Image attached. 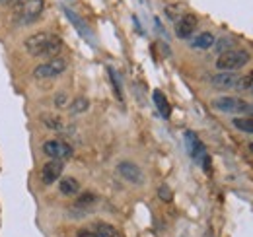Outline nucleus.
<instances>
[{
	"label": "nucleus",
	"instance_id": "obj_23",
	"mask_svg": "<svg viewBox=\"0 0 253 237\" xmlns=\"http://www.w3.org/2000/svg\"><path fill=\"white\" fill-rule=\"evenodd\" d=\"M76 237H95V233H94V231H90V229H80Z\"/></svg>",
	"mask_w": 253,
	"mask_h": 237
},
{
	"label": "nucleus",
	"instance_id": "obj_26",
	"mask_svg": "<svg viewBox=\"0 0 253 237\" xmlns=\"http://www.w3.org/2000/svg\"><path fill=\"white\" fill-rule=\"evenodd\" d=\"M10 2V0H0V4H8Z\"/></svg>",
	"mask_w": 253,
	"mask_h": 237
},
{
	"label": "nucleus",
	"instance_id": "obj_5",
	"mask_svg": "<svg viewBox=\"0 0 253 237\" xmlns=\"http://www.w3.org/2000/svg\"><path fill=\"white\" fill-rule=\"evenodd\" d=\"M117 173L125 179V181H129V183H133V185H141L142 181H144V175H142V169L137 165V163H133V162H121V163H117Z\"/></svg>",
	"mask_w": 253,
	"mask_h": 237
},
{
	"label": "nucleus",
	"instance_id": "obj_16",
	"mask_svg": "<svg viewBox=\"0 0 253 237\" xmlns=\"http://www.w3.org/2000/svg\"><path fill=\"white\" fill-rule=\"evenodd\" d=\"M232 125L245 134H253V117H236Z\"/></svg>",
	"mask_w": 253,
	"mask_h": 237
},
{
	"label": "nucleus",
	"instance_id": "obj_17",
	"mask_svg": "<svg viewBox=\"0 0 253 237\" xmlns=\"http://www.w3.org/2000/svg\"><path fill=\"white\" fill-rule=\"evenodd\" d=\"M95 202H97V196H95L94 193L86 191V193H82V194L76 198V202H74V208H92Z\"/></svg>",
	"mask_w": 253,
	"mask_h": 237
},
{
	"label": "nucleus",
	"instance_id": "obj_10",
	"mask_svg": "<svg viewBox=\"0 0 253 237\" xmlns=\"http://www.w3.org/2000/svg\"><path fill=\"white\" fill-rule=\"evenodd\" d=\"M237 80H239V78H237L234 72H222V74H216V76L210 78L212 86H216V88H224V89H228V88H236Z\"/></svg>",
	"mask_w": 253,
	"mask_h": 237
},
{
	"label": "nucleus",
	"instance_id": "obj_11",
	"mask_svg": "<svg viewBox=\"0 0 253 237\" xmlns=\"http://www.w3.org/2000/svg\"><path fill=\"white\" fill-rule=\"evenodd\" d=\"M152 99H154V103H156V107H158V113H160L164 118H170V115H172V107H170V101L166 99L164 91H160V89H154V93H152Z\"/></svg>",
	"mask_w": 253,
	"mask_h": 237
},
{
	"label": "nucleus",
	"instance_id": "obj_12",
	"mask_svg": "<svg viewBox=\"0 0 253 237\" xmlns=\"http://www.w3.org/2000/svg\"><path fill=\"white\" fill-rule=\"evenodd\" d=\"M59 191L64 194V196H74L80 193V183L74 179V177H64L61 179L59 183Z\"/></svg>",
	"mask_w": 253,
	"mask_h": 237
},
{
	"label": "nucleus",
	"instance_id": "obj_9",
	"mask_svg": "<svg viewBox=\"0 0 253 237\" xmlns=\"http://www.w3.org/2000/svg\"><path fill=\"white\" fill-rule=\"evenodd\" d=\"M195 28H197V16H195V14H185V16H181L179 22L175 24V35H177L179 39H189V37L193 35Z\"/></svg>",
	"mask_w": 253,
	"mask_h": 237
},
{
	"label": "nucleus",
	"instance_id": "obj_4",
	"mask_svg": "<svg viewBox=\"0 0 253 237\" xmlns=\"http://www.w3.org/2000/svg\"><path fill=\"white\" fill-rule=\"evenodd\" d=\"M64 70H66V60L55 57V59H51V60H47V62H43V64H39V66H35L33 76L39 78V80H45V78H55V76L63 74Z\"/></svg>",
	"mask_w": 253,
	"mask_h": 237
},
{
	"label": "nucleus",
	"instance_id": "obj_25",
	"mask_svg": "<svg viewBox=\"0 0 253 237\" xmlns=\"http://www.w3.org/2000/svg\"><path fill=\"white\" fill-rule=\"evenodd\" d=\"M14 2H16V6H24V4L28 2V0H14Z\"/></svg>",
	"mask_w": 253,
	"mask_h": 237
},
{
	"label": "nucleus",
	"instance_id": "obj_13",
	"mask_svg": "<svg viewBox=\"0 0 253 237\" xmlns=\"http://www.w3.org/2000/svg\"><path fill=\"white\" fill-rule=\"evenodd\" d=\"M64 14H66V18L72 22V26H74V28H76V30L82 33V37H84V39H88V41H92V31L86 28V24H82V20H80V18H78L74 12H70L68 8H64Z\"/></svg>",
	"mask_w": 253,
	"mask_h": 237
},
{
	"label": "nucleus",
	"instance_id": "obj_19",
	"mask_svg": "<svg viewBox=\"0 0 253 237\" xmlns=\"http://www.w3.org/2000/svg\"><path fill=\"white\" fill-rule=\"evenodd\" d=\"M43 123L47 125V129H51V131H63V118L61 117H57V115H45L43 117Z\"/></svg>",
	"mask_w": 253,
	"mask_h": 237
},
{
	"label": "nucleus",
	"instance_id": "obj_1",
	"mask_svg": "<svg viewBox=\"0 0 253 237\" xmlns=\"http://www.w3.org/2000/svg\"><path fill=\"white\" fill-rule=\"evenodd\" d=\"M61 47H63V41L55 33H47V31L33 33L26 39V49L33 57H53L55 59V55L61 51Z\"/></svg>",
	"mask_w": 253,
	"mask_h": 237
},
{
	"label": "nucleus",
	"instance_id": "obj_27",
	"mask_svg": "<svg viewBox=\"0 0 253 237\" xmlns=\"http://www.w3.org/2000/svg\"><path fill=\"white\" fill-rule=\"evenodd\" d=\"M249 150H251V154H253V142H251V144H249Z\"/></svg>",
	"mask_w": 253,
	"mask_h": 237
},
{
	"label": "nucleus",
	"instance_id": "obj_15",
	"mask_svg": "<svg viewBox=\"0 0 253 237\" xmlns=\"http://www.w3.org/2000/svg\"><path fill=\"white\" fill-rule=\"evenodd\" d=\"M212 45H214V35L210 31H205L191 41V47H195V49H210Z\"/></svg>",
	"mask_w": 253,
	"mask_h": 237
},
{
	"label": "nucleus",
	"instance_id": "obj_18",
	"mask_svg": "<svg viewBox=\"0 0 253 237\" xmlns=\"http://www.w3.org/2000/svg\"><path fill=\"white\" fill-rule=\"evenodd\" d=\"M88 107H90V101L80 95V97H74V101L70 103V113L72 115H80V113H86Z\"/></svg>",
	"mask_w": 253,
	"mask_h": 237
},
{
	"label": "nucleus",
	"instance_id": "obj_8",
	"mask_svg": "<svg viewBox=\"0 0 253 237\" xmlns=\"http://www.w3.org/2000/svg\"><path fill=\"white\" fill-rule=\"evenodd\" d=\"M22 8H24L22 22H24L26 26H30V24H33V22L39 20V16H41L45 4H43V0H28V2H26Z\"/></svg>",
	"mask_w": 253,
	"mask_h": 237
},
{
	"label": "nucleus",
	"instance_id": "obj_28",
	"mask_svg": "<svg viewBox=\"0 0 253 237\" xmlns=\"http://www.w3.org/2000/svg\"><path fill=\"white\" fill-rule=\"evenodd\" d=\"M249 111H251V113H253V105H249Z\"/></svg>",
	"mask_w": 253,
	"mask_h": 237
},
{
	"label": "nucleus",
	"instance_id": "obj_22",
	"mask_svg": "<svg viewBox=\"0 0 253 237\" xmlns=\"http://www.w3.org/2000/svg\"><path fill=\"white\" fill-rule=\"evenodd\" d=\"M228 45H232V41L230 39H222L218 45H216V49H218V53H224V49L228 47Z\"/></svg>",
	"mask_w": 253,
	"mask_h": 237
},
{
	"label": "nucleus",
	"instance_id": "obj_3",
	"mask_svg": "<svg viewBox=\"0 0 253 237\" xmlns=\"http://www.w3.org/2000/svg\"><path fill=\"white\" fill-rule=\"evenodd\" d=\"M212 107L220 113H247L249 111V103L239 99V97H232V95H224L212 101Z\"/></svg>",
	"mask_w": 253,
	"mask_h": 237
},
{
	"label": "nucleus",
	"instance_id": "obj_29",
	"mask_svg": "<svg viewBox=\"0 0 253 237\" xmlns=\"http://www.w3.org/2000/svg\"><path fill=\"white\" fill-rule=\"evenodd\" d=\"M249 91H251V93H253V88H251V89H249Z\"/></svg>",
	"mask_w": 253,
	"mask_h": 237
},
{
	"label": "nucleus",
	"instance_id": "obj_24",
	"mask_svg": "<svg viewBox=\"0 0 253 237\" xmlns=\"http://www.w3.org/2000/svg\"><path fill=\"white\" fill-rule=\"evenodd\" d=\"M55 101H57V105H59V107H63V105L66 103V95H64V93H59Z\"/></svg>",
	"mask_w": 253,
	"mask_h": 237
},
{
	"label": "nucleus",
	"instance_id": "obj_20",
	"mask_svg": "<svg viewBox=\"0 0 253 237\" xmlns=\"http://www.w3.org/2000/svg\"><path fill=\"white\" fill-rule=\"evenodd\" d=\"M109 76H111V82H113V88H115V93H117V99H123V89H121V82H119V76L113 68H107Z\"/></svg>",
	"mask_w": 253,
	"mask_h": 237
},
{
	"label": "nucleus",
	"instance_id": "obj_21",
	"mask_svg": "<svg viewBox=\"0 0 253 237\" xmlns=\"http://www.w3.org/2000/svg\"><path fill=\"white\" fill-rule=\"evenodd\" d=\"M158 196H160L164 202H170V200H172V191L164 185V187H160V189H158Z\"/></svg>",
	"mask_w": 253,
	"mask_h": 237
},
{
	"label": "nucleus",
	"instance_id": "obj_2",
	"mask_svg": "<svg viewBox=\"0 0 253 237\" xmlns=\"http://www.w3.org/2000/svg\"><path fill=\"white\" fill-rule=\"evenodd\" d=\"M247 62H249V53H247V51H241V49H236V51H226V53H222V55L216 59V68H218V70H224V72H234V70L243 68Z\"/></svg>",
	"mask_w": 253,
	"mask_h": 237
},
{
	"label": "nucleus",
	"instance_id": "obj_6",
	"mask_svg": "<svg viewBox=\"0 0 253 237\" xmlns=\"http://www.w3.org/2000/svg\"><path fill=\"white\" fill-rule=\"evenodd\" d=\"M43 152L51 158V160H68L72 156V148L66 142L61 140H47L43 144Z\"/></svg>",
	"mask_w": 253,
	"mask_h": 237
},
{
	"label": "nucleus",
	"instance_id": "obj_7",
	"mask_svg": "<svg viewBox=\"0 0 253 237\" xmlns=\"http://www.w3.org/2000/svg\"><path fill=\"white\" fill-rule=\"evenodd\" d=\"M63 169H64L63 160H51V162H47L43 165V169H41V181L45 185H53L63 175Z\"/></svg>",
	"mask_w": 253,
	"mask_h": 237
},
{
	"label": "nucleus",
	"instance_id": "obj_14",
	"mask_svg": "<svg viewBox=\"0 0 253 237\" xmlns=\"http://www.w3.org/2000/svg\"><path fill=\"white\" fill-rule=\"evenodd\" d=\"M94 233H95V237H121L117 227H113L111 223H105V222H97L94 225Z\"/></svg>",
	"mask_w": 253,
	"mask_h": 237
}]
</instances>
